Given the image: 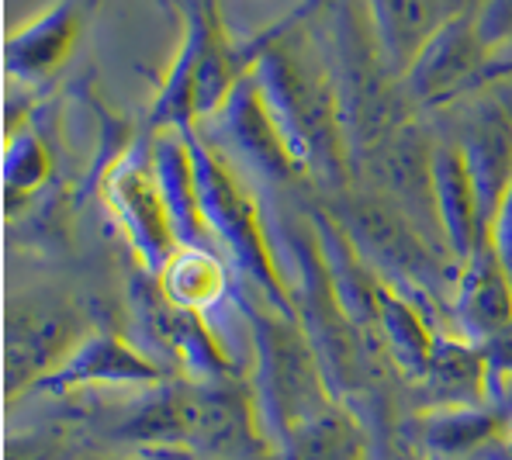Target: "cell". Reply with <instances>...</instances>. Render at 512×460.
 Returning <instances> with one entry per match:
<instances>
[{
  "mask_svg": "<svg viewBox=\"0 0 512 460\" xmlns=\"http://www.w3.org/2000/svg\"><path fill=\"white\" fill-rule=\"evenodd\" d=\"M187 146H191L194 180H198L201 215H205L212 239L225 246L236 270L253 284L256 294L267 298L270 308H277L281 315L298 322L295 301H291L281 263H277V250L270 243V232L263 225L253 198L239 187V180L232 177L229 167L218 160V149L205 146L201 139H191V132H187Z\"/></svg>",
  "mask_w": 512,
  "mask_h": 460,
  "instance_id": "cell-3",
  "label": "cell"
},
{
  "mask_svg": "<svg viewBox=\"0 0 512 460\" xmlns=\"http://www.w3.org/2000/svg\"><path fill=\"white\" fill-rule=\"evenodd\" d=\"M108 205L118 215L122 229L132 239L139 260L149 277H163L170 260L180 253L177 232L170 222V208L156 184L153 163L142 167L135 160H122L108 177Z\"/></svg>",
  "mask_w": 512,
  "mask_h": 460,
  "instance_id": "cell-6",
  "label": "cell"
},
{
  "mask_svg": "<svg viewBox=\"0 0 512 460\" xmlns=\"http://www.w3.org/2000/svg\"><path fill=\"white\" fill-rule=\"evenodd\" d=\"M163 381V367L135 353L118 336H87L49 377H42L39 391H70L80 384H156Z\"/></svg>",
  "mask_w": 512,
  "mask_h": 460,
  "instance_id": "cell-15",
  "label": "cell"
},
{
  "mask_svg": "<svg viewBox=\"0 0 512 460\" xmlns=\"http://www.w3.org/2000/svg\"><path fill=\"white\" fill-rule=\"evenodd\" d=\"M250 73L301 173H326V180L346 187L350 146L340 122L333 73L301 56L284 28H274L270 39L256 42Z\"/></svg>",
  "mask_w": 512,
  "mask_h": 460,
  "instance_id": "cell-1",
  "label": "cell"
},
{
  "mask_svg": "<svg viewBox=\"0 0 512 460\" xmlns=\"http://www.w3.org/2000/svg\"><path fill=\"white\" fill-rule=\"evenodd\" d=\"M454 315L464 336L474 343H488L512 326V277L495 256L492 243H485L464 263L454 291Z\"/></svg>",
  "mask_w": 512,
  "mask_h": 460,
  "instance_id": "cell-14",
  "label": "cell"
},
{
  "mask_svg": "<svg viewBox=\"0 0 512 460\" xmlns=\"http://www.w3.org/2000/svg\"><path fill=\"white\" fill-rule=\"evenodd\" d=\"M426 384L440 402L461 405V409H478L488 391V360L481 346L454 343L443 339L433 346V357L426 364Z\"/></svg>",
  "mask_w": 512,
  "mask_h": 460,
  "instance_id": "cell-18",
  "label": "cell"
},
{
  "mask_svg": "<svg viewBox=\"0 0 512 460\" xmlns=\"http://www.w3.org/2000/svg\"><path fill=\"white\" fill-rule=\"evenodd\" d=\"M84 339H77V315L66 305L35 301L7 322V391L49 377Z\"/></svg>",
  "mask_w": 512,
  "mask_h": 460,
  "instance_id": "cell-9",
  "label": "cell"
},
{
  "mask_svg": "<svg viewBox=\"0 0 512 460\" xmlns=\"http://www.w3.org/2000/svg\"><path fill=\"white\" fill-rule=\"evenodd\" d=\"M215 115H218V128H222V142L260 180H267V184H291V180L305 177L295 163V156L284 146L274 118H270L253 73H246L232 87V94L225 97V104Z\"/></svg>",
  "mask_w": 512,
  "mask_h": 460,
  "instance_id": "cell-7",
  "label": "cell"
},
{
  "mask_svg": "<svg viewBox=\"0 0 512 460\" xmlns=\"http://www.w3.org/2000/svg\"><path fill=\"white\" fill-rule=\"evenodd\" d=\"M457 149L468 163L485 232H492L495 215L512 191V115L499 101H478L464 122Z\"/></svg>",
  "mask_w": 512,
  "mask_h": 460,
  "instance_id": "cell-10",
  "label": "cell"
},
{
  "mask_svg": "<svg viewBox=\"0 0 512 460\" xmlns=\"http://www.w3.org/2000/svg\"><path fill=\"white\" fill-rule=\"evenodd\" d=\"M429 173H433V201H436L443 243H447L454 260L464 267L488 243V232H485V218H481L478 194H474L471 184L468 163H464L457 142L433 146Z\"/></svg>",
  "mask_w": 512,
  "mask_h": 460,
  "instance_id": "cell-12",
  "label": "cell"
},
{
  "mask_svg": "<svg viewBox=\"0 0 512 460\" xmlns=\"http://www.w3.org/2000/svg\"><path fill=\"white\" fill-rule=\"evenodd\" d=\"M156 281L170 301L198 312H208L225 294V270L208 250H180Z\"/></svg>",
  "mask_w": 512,
  "mask_h": 460,
  "instance_id": "cell-19",
  "label": "cell"
},
{
  "mask_svg": "<svg viewBox=\"0 0 512 460\" xmlns=\"http://www.w3.org/2000/svg\"><path fill=\"white\" fill-rule=\"evenodd\" d=\"M481 353H485V360H488V374L512 377V326H506L499 336L488 339V343H481Z\"/></svg>",
  "mask_w": 512,
  "mask_h": 460,
  "instance_id": "cell-24",
  "label": "cell"
},
{
  "mask_svg": "<svg viewBox=\"0 0 512 460\" xmlns=\"http://www.w3.org/2000/svg\"><path fill=\"white\" fill-rule=\"evenodd\" d=\"M153 173L156 184L163 191V201L170 208V222L177 232L180 250H205V239L212 236L201 215L198 201V180H194L191 146H187V132L167 128L160 142L153 146Z\"/></svg>",
  "mask_w": 512,
  "mask_h": 460,
  "instance_id": "cell-16",
  "label": "cell"
},
{
  "mask_svg": "<svg viewBox=\"0 0 512 460\" xmlns=\"http://www.w3.org/2000/svg\"><path fill=\"white\" fill-rule=\"evenodd\" d=\"M135 305L146 322L149 336L198 377H212V381H225L232 374L229 353L218 343L212 326L205 322V312L198 308H184L163 294L160 281L146 274V281L135 288Z\"/></svg>",
  "mask_w": 512,
  "mask_h": 460,
  "instance_id": "cell-8",
  "label": "cell"
},
{
  "mask_svg": "<svg viewBox=\"0 0 512 460\" xmlns=\"http://www.w3.org/2000/svg\"><path fill=\"white\" fill-rule=\"evenodd\" d=\"M49 173H52V163L39 135L35 132L11 135V142H7V160H4L7 201H11V208L18 205L21 198L39 191L45 180H49Z\"/></svg>",
  "mask_w": 512,
  "mask_h": 460,
  "instance_id": "cell-20",
  "label": "cell"
},
{
  "mask_svg": "<svg viewBox=\"0 0 512 460\" xmlns=\"http://www.w3.org/2000/svg\"><path fill=\"white\" fill-rule=\"evenodd\" d=\"M492 429H495V419L485 416L481 409H457V412H447V416L429 422L426 440L440 450H461V447L481 443Z\"/></svg>",
  "mask_w": 512,
  "mask_h": 460,
  "instance_id": "cell-21",
  "label": "cell"
},
{
  "mask_svg": "<svg viewBox=\"0 0 512 460\" xmlns=\"http://www.w3.org/2000/svg\"><path fill=\"white\" fill-rule=\"evenodd\" d=\"M246 326L256 346V402L267 426L284 450L298 443L308 429L333 419L329 381L298 322L270 305H243Z\"/></svg>",
  "mask_w": 512,
  "mask_h": 460,
  "instance_id": "cell-2",
  "label": "cell"
},
{
  "mask_svg": "<svg viewBox=\"0 0 512 460\" xmlns=\"http://www.w3.org/2000/svg\"><path fill=\"white\" fill-rule=\"evenodd\" d=\"M378 336L395 364H402L409 374H426L436 339L416 301L391 281H378Z\"/></svg>",
  "mask_w": 512,
  "mask_h": 460,
  "instance_id": "cell-17",
  "label": "cell"
},
{
  "mask_svg": "<svg viewBox=\"0 0 512 460\" xmlns=\"http://www.w3.org/2000/svg\"><path fill=\"white\" fill-rule=\"evenodd\" d=\"M333 222L350 236L357 253H367L371 267L391 270V284L409 281L426 288L436 274V260L429 253V239L419 229H409L402 211L381 205L371 198H346L336 205Z\"/></svg>",
  "mask_w": 512,
  "mask_h": 460,
  "instance_id": "cell-4",
  "label": "cell"
},
{
  "mask_svg": "<svg viewBox=\"0 0 512 460\" xmlns=\"http://www.w3.org/2000/svg\"><path fill=\"white\" fill-rule=\"evenodd\" d=\"M488 243H492L495 256H499L506 274L512 277V191L506 194V201H502L499 215H495L492 232H488Z\"/></svg>",
  "mask_w": 512,
  "mask_h": 460,
  "instance_id": "cell-23",
  "label": "cell"
},
{
  "mask_svg": "<svg viewBox=\"0 0 512 460\" xmlns=\"http://www.w3.org/2000/svg\"><path fill=\"white\" fill-rule=\"evenodd\" d=\"M461 14L457 0H367L374 39L395 77H405L426 42Z\"/></svg>",
  "mask_w": 512,
  "mask_h": 460,
  "instance_id": "cell-13",
  "label": "cell"
},
{
  "mask_svg": "<svg viewBox=\"0 0 512 460\" xmlns=\"http://www.w3.org/2000/svg\"><path fill=\"white\" fill-rule=\"evenodd\" d=\"M488 59H492V49L481 42L474 14L461 11L426 42V49L419 52L402 80L412 101L433 108V104L454 101V97L485 84Z\"/></svg>",
  "mask_w": 512,
  "mask_h": 460,
  "instance_id": "cell-5",
  "label": "cell"
},
{
  "mask_svg": "<svg viewBox=\"0 0 512 460\" xmlns=\"http://www.w3.org/2000/svg\"><path fill=\"white\" fill-rule=\"evenodd\" d=\"M94 4L97 0H56L35 21L11 32L4 52L11 77L25 80V84L52 77L70 59L87 18L94 14Z\"/></svg>",
  "mask_w": 512,
  "mask_h": 460,
  "instance_id": "cell-11",
  "label": "cell"
},
{
  "mask_svg": "<svg viewBox=\"0 0 512 460\" xmlns=\"http://www.w3.org/2000/svg\"><path fill=\"white\" fill-rule=\"evenodd\" d=\"M322 4H326V0H301V7H298V14H295V18H305V14L319 11Z\"/></svg>",
  "mask_w": 512,
  "mask_h": 460,
  "instance_id": "cell-25",
  "label": "cell"
},
{
  "mask_svg": "<svg viewBox=\"0 0 512 460\" xmlns=\"http://www.w3.org/2000/svg\"><path fill=\"white\" fill-rule=\"evenodd\" d=\"M474 28L488 49H506L512 42V0H481L474 11Z\"/></svg>",
  "mask_w": 512,
  "mask_h": 460,
  "instance_id": "cell-22",
  "label": "cell"
}]
</instances>
